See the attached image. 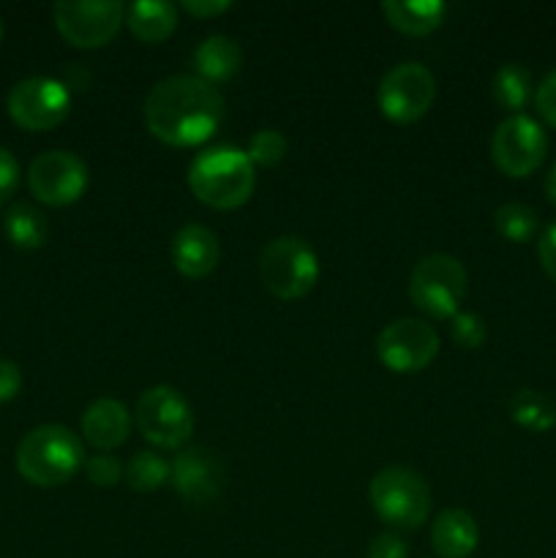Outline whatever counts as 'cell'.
Here are the masks:
<instances>
[{"label":"cell","mask_w":556,"mask_h":558,"mask_svg":"<svg viewBox=\"0 0 556 558\" xmlns=\"http://www.w3.org/2000/svg\"><path fill=\"white\" fill-rule=\"evenodd\" d=\"M259 278L278 300H300L319 281V256L298 234L270 240L259 254Z\"/></svg>","instance_id":"cell-6"},{"label":"cell","mask_w":556,"mask_h":558,"mask_svg":"<svg viewBox=\"0 0 556 558\" xmlns=\"http://www.w3.org/2000/svg\"><path fill=\"white\" fill-rule=\"evenodd\" d=\"M534 104H537V112L551 129H556V69L540 82V87L534 90Z\"/></svg>","instance_id":"cell-31"},{"label":"cell","mask_w":556,"mask_h":558,"mask_svg":"<svg viewBox=\"0 0 556 558\" xmlns=\"http://www.w3.org/2000/svg\"><path fill=\"white\" fill-rule=\"evenodd\" d=\"M180 9H183L185 14L196 16V20H210V16H218L223 14V11L232 9V3H229V0H183Z\"/></svg>","instance_id":"cell-34"},{"label":"cell","mask_w":556,"mask_h":558,"mask_svg":"<svg viewBox=\"0 0 556 558\" xmlns=\"http://www.w3.org/2000/svg\"><path fill=\"white\" fill-rule=\"evenodd\" d=\"M537 256H540V265H543L545 276L556 283V221L551 227L543 229L537 240Z\"/></svg>","instance_id":"cell-33"},{"label":"cell","mask_w":556,"mask_h":558,"mask_svg":"<svg viewBox=\"0 0 556 558\" xmlns=\"http://www.w3.org/2000/svg\"><path fill=\"white\" fill-rule=\"evenodd\" d=\"M169 483H172V488L178 490L185 505L205 507L216 505L221 499L227 472H223L218 452L207 450V447H185L172 461Z\"/></svg>","instance_id":"cell-14"},{"label":"cell","mask_w":556,"mask_h":558,"mask_svg":"<svg viewBox=\"0 0 556 558\" xmlns=\"http://www.w3.org/2000/svg\"><path fill=\"white\" fill-rule=\"evenodd\" d=\"M85 474L96 488H114L123 480V463L112 452H98V456L85 458Z\"/></svg>","instance_id":"cell-28"},{"label":"cell","mask_w":556,"mask_h":558,"mask_svg":"<svg viewBox=\"0 0 556 558\" xmlns=\"http://www.w3.org/2000/svg\"><path fill=\"white\" fill-rule=\"evenodd\" d=\"M368 499L382 523L396 532H418L431 515V488L420 472L409 466H387L374 474Z\"/></svg>","instance_id":"cell-4"},{"label":"cell","mask_w":556,"mask_h":558,"mask_svg":"<svg viewBox=\"0 0 556 558\" xmlns=\"http://www.w3.org/2000/svg\"><path fill=\"white\" fill-rule=\"evenodd\" d=\"M469 292V276L452 254H428L412 267L409 300L431 319H452Z\"/></svg>","instance_id":"cell-5"},{"label":"cell","mask_w":556,"mask_h":558,"mask_svg":"<svg viewBox=\"0 0 556 558\" xmlns=\"http://www.w3.org/2000/svg\"><path fill=\"white\" fill-rule=\"evenodd\" d=\"M189 189L213 210H238L254 194L256 167L240 147L213 145L189 163Z\"/></svg>","instance_id":"cell-2"},{"label":"cell","mask_w":556,"mask_h":558,"mask_svg":"<svg viewBox=\"0 0 556 558\" xmlns=\"http://www.w3.org/2000/svg\"><path fill=\"white\" fill-rule=\"evenodd\" d=\"M545 156H548V136L537 120L523 112L501 120L491 136V158L507 178H529L543 167Z\"/></svg>","instance_id":"cell-9"},{"label":"cell","mask_w":556,"mask_h":558,"mask_svg":"<svg viewBox=\"0 0 556 558\" xmlns=\"http://www.w3.org/2000/svg\"><path fill=\"white\" fill-rule=\"evenodd\" d=\"M55 27L60 36L80 49L107 47L125 22V5L118 0L85 3V0H60L52 9Z\"/></svg>","instance_id":"cell-11"},{"label":"cell","mask_w":556,"mask_h":558,"mask_svg":"<svg viewBox=\"0 0 556 558\" xmlns=\"http://www.w3.org/2000/svg\"><path fill=\"white\" fill-rule=\"evenodd\" d=\"M0 41H3V20H0Z\"/></svg>","instance_id":"cell-37"},{"label":"cell","mask_w":556,"mask_h":558,"mask_svg":"<svg viewBox=\"0 0 556 558\" xmlns=\"http://www.w3.org/2000/svg\"><path fill=\"white\" fill-rule=\"evenodd\" d=\"M87 163L71 150H47L27 167V185L41 205L69 207L87 191Z\"/></svg>","instance_id":"cell-13"},{"label":"cell","mask_w":556,"mask_h":558,"mask_svg":"<svg viewBox=\"0 0 556 558\" xmlns=\"http://www.w3.org/2000/svg\"><path fill=\"white\" fill-rule=\"evenodd\" d=\"M494 227L507 243H529L537 238L540 216L534 207L523 205V202H505L496 207Z\"/></svg>","instance_id":"cell-24"},{"label":"cell","mask_w":556,"mask_h":558,"mask_svg":"<svg viewBox=\"0 0 556 558\" xmlns=\"http://www.w3.org/2000/svg\"><path fill=\"white\" fill-rule=\"evenodd\" d=\"M491 93H494V101L501 109H507L510 114H521V109L532 98V74L521 63L499 65V71L494 74Z\"/></svg>","instance_id":"cell-23"},{"label":"cell","mask_w":556,"mask_h":558,"mask_svg":"<svg viewBox=\"0 0 556 558\" xmlns=\"http://www.w3.org/2000/svg\"><path fill=\"white\" fill-rule=\"evenodd\" d=\"M191 65H194V76H200L207 85L216 87L238 74L240 65H243V49H240V44L234 38L216 33V36H207L196 47Z\"/></svg>","instance_id":"cell-18"},{"label":"cell","mask_w":556,"mask_h":558,"mask_svg":"<svg viewBox=\"0 0 556 558\" xmlns=\"http://www.w3.org/2000/svg\"><path fill=\"white\" fill-rule=\"evenodd\" d=\"M249 153L251 163L262 169H273L287 158L289 153V140L281 134L278 129H259L254 136L249 140Z\"/></svg>","instance_id":"cell-26"},{"label":"cell","mask_w":556,"mask_h":558,"mask_svg":"<svg viewBox=\"0 0 556 558\" xmlns=\"http://www.w3.org/2000/svg\"><path fill=\"white\" fill-rule=\"evenodd\" d=\"M22 390V371L11 360L0 357V403H9L20 396Z\"/></svg>","instance_id":"cell-32"},{"label":"cell","mask_w":556,"mask_h":558,"mask_svg":"<svg viewBox=\"0 0 556 558\" xmlns=\"http://www.w3.org/2000/svg\"><path fill=\"white\" fill-rule=\"evenodd\" d=\"M125 25L142 44H161L178 27V5L161 0H140L125 9Z\"/></svg>","instance_id":"cell-20"},{"label":"cell","mask_w":556,"mask_h":558,"mask_svg":"<svg viewBox=\"0 0 556 558\" xmlns=\"http://www.w3.org/2000/svg\"><path fill=\"white\" fill-rule=\"evenodd\" d=\"M85 466V447L80 436L60 423L27 430L16 445V472L38 488H58Z\"/></svg>","instance_id":"cell-3"},{"label":"cell","mask_w":556,"mask_h":558,"mask_svg":"<svg viewBox=\"0 0 556 558\" xmlns=\"http://www.w3.org/2000/svg\"><path fill=\"white\" fill-rule=\"evenodd\" d=\"M125 483L136 494H153V490L164 488L172 477V463L164 461L158 452H136L129 463H125Z\"/></svg>","instance_id":"cell-25"},{"label":"cell","mask_w":556,"mask_h":558,"mask_svg":"<svg viewBox=\"0 0 556 558\" xmlns=\"http://www.w3.org/2000/svg\"><path fill=\"white\" fill-rule=\"evenodd\" d=\"M545 196H548L551 205L556 207V163H554V167H551L548 178H545Z\"/></svg>","instance_id":"cell-36"},{"label":"cell","mask_w":556,"mask_h":558,"mask_svg":"<svg viewBox=\"0 0 556 558\" xmlns=\"http://www.w3.org/2000/svg\"><path fill=\"white\" fill-rule=\"evenodd\" d=\"M131 434V412L118 398H96L82 414V436L98 452H112Z\"/></svg>","instance_id":"cell-16"},{"label":"cell","mask_w":556,"mask_h":558,"mask_svg":"<svg viewBox=\"0 0 556 558\" xmlns=\"http://www.w3.org/2000/svg\"><path fill=\"white\" fill-rule=\"evenodd\" d=\"M480 545V526L474 515L447 507L431 523V548L439 558H469Z\"/></svg>","instance_id":"cell-17"},{"label":"cell","mask_w":556,"mask_h":558,"mask_svg":"<svg viewBox=\"0 0 556 558\" xmlns=\"http://www.w3.org/2000/svg\"><path fill=\"white\" fill-rule=\"evenodd\" d=\"M142 114L158 142L169 147H196L221 129L227 104L218 87L194 74H178L153 85Z\"/></svg>","instance_id":"cell-1"},{"label":"cell","mask_w":556,"mask_h":558,"mask_svg":"<svg viewBox=\"0 0 556 558\" xmlns=\"http://www.w3.org/2000/svg\"><path fill=\"white\" fill-rule=\"evenodd\" d=\"M365 558H409V543L398 532H382L368 545Z\"/></svg>","instance_id":"cell-30"},{"label":"cell","mask_w":556,"mask_h":558,"mask_svg":"<svg viewBox=\"0 0 556 558\" xmlns=\"http://www.w3.org/2000/svg\"><path fill=\"white\" fill-rule=\"evenodd\" d=\"M20 161L14 158V153L0 147V205L11 199L20 189Z\"/></svg>","instance_id":"cell-29"},{"label":"cell","mask_w":556,"mask_h":558,"mask_svg":"<svg viewBox=\"0 0 556 558\" xmlns=\"http://www.w3.org/2000/svg\"><path fill=\"white\" fill-rule=\"evenodd\" d=\"M436 98V80L431 69H425L418 60L398 63L382 76L379 90H376V104H379L382 118L390 123L409 125L418 123L428 114Z\"/></svg>","instance_id":"cell-8"},{"label":"cell","mask_w":556,"mask_h":558,"mask_svg":"<svg viewBox=\"0 0 556 558\" xmlns=\"http://www.w3.org/2000/svg\"><path fill=\"white\" fill-rule=\"evenodd\" d=\"M507 414L518 428L529 430V434H548L556 428V401L532 387L512 392L507 401Z\"/></svg>","instance_id":"cell-22"},{"label":"cell","mask_w":556,"mask_h":558,"mask_svg":"<svg viewBox=\"0 0 556 558\" xmlns=\"http://www.w3.org/2000/svg\"><path fill=\"white\" fill-rule=\"evenodd\" d=\"M382 16L403 36H428L445 22L447 5L439 0H385Z\"/></svg>","instance_id":"cell-19"},{"label":"cell","mask_w":556,"mask_h":558,"mask_svg":"<svg viewBox=\"0 0 556 558\" xmlns=\"http://www.w3.org/2000/svg\"><path fill=\"white\" fill-rule=\"evenodd\" d=\"M450 338L463 352H478L488 341V325L474 311H458L450 319Z\"/></svg>","instance_id":"cell-27"},{"label":"cell","mask_w":556,"mask_h":558,"mask_svg":"<svg viewBox=\"0 0 556 558\" xmlns=\"http://www.w3.org/2000/svg\"><path fill=\"white\" fill-rule=\"evenodd\" d=\"M3 232L9 243L20 251H38L49 240V221L31 202H14L5 210Z\"/></svg>","instance_id":"cell-21"},{"label":"cell","mask_w":556,"mask_h":558,"mask_svg":"<svg viewBox=\"0 0 556 558\" xmlns=\"http://www.w3.org/2000/svg\"><path fill=\"white\" fill-rule=\"evenodd\" d=\"M63 85L69 87V90H71V87H74V90H87V87H90V74H87L85 69L80 71V65H76V63H71L69 71H65Z\"/></svg>","instance_id":"cell-35"},{"label":"cell","mask_w":556,"mask_h":558,"mask_svg":"<svg viewBox=\"0 0 556 558\" xmlns=\"http://www.w3.org/2000/svg\"><path fill=\"white\" fill-rule=\"evenodd\" d=\"M9 118L25 131H52L71 114V90L55 76H27L9 90Z\"/></svg>","instance_id":"cell-10"},{"label":"cell","mask_w":556,"mask_h":558,"mask_svg":"<svg viewBox=\"0 0 556 558\" xmlns=\"http://www.w3.org/2000/svg\"><path fill=\"white\" fill-rule=\"evenodd\" d=\"M169 259L180 276L202 281L216 270L218 259H221V245H218L216 232L202 227V223H185L174 232L172 243H169Z\"/></svg>","instance_id":"cell-15"},{"label":"cell","mask_w":556,"mask_h":558,"mask_svg":"<svg viewBox=\"0 0 556 558\" xmlns=\"http://www.w3.org/2000/svg\"><path fill=\"white\" fill-rule=\"evenodd\" d=\"M136 430L158 450H183L194 434V409L169 385L147 387L134 409Z\"/></svg>","instance_id":"cell-7"},{"label":"cell","mask_w":556,"mask_h":558,"mask_svg":"<svg viewBox=\"0 0 556 558\" xmlns=\"http://www.w3.org/2000/svg\"><path fill=\"white\" fill-rule=\"evenodd\" d=\"M439 354V332L425 319L390 322L376 336V357L392 374H418L425 371Z\"/></svg>","instance_id":"cell-12"}]
</instances>
